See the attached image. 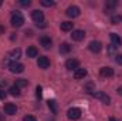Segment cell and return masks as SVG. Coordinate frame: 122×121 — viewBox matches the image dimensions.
<instances>
[{"label": "cell", "instance_id": "1", "mask_svg": "<svg viewBox=\"0 0 122 121\" xmlns=\"http://www.w3.org/2000/svg\"><path fill=\"white\" fill-rule=\"evenodd\" d=\"M10 22H11V26L13 27H21L23 23H24V17H23V14L20 11H13Z\"/></svg>", "mask_w": 122, "mask_h": 121}, {"label": "cell", "instance_id": "2", "mask_svg": "<svg viewBox=\"0 0 122 121\" xmlns=\"http://www.w3.org/2000/svg\"><path fill=\"white\" fill-rule=\"evenodd\" d=\"M9 70L14 74H19V73H23L24 71V66L19 61H10L9 63Z\"/></svg>", "mask_w": 122, "mask_h": 121}, {"label": "cell", "instance_id": "3", "mask_svg": "<svg viewBox=\"0 0 122 121\" xmlns=\"http://www.w3.org/2000/svg\"><path fill=\"white\" fill-rule=\"evenodd\" d=\"M67 116H68L70 120H72V121L80 120V118H81V110L77 108V107H72V108H70V110L67 111Z\"/></svg>", "mask_w": 122, "mask_h": 121}, {"label": "cell", "instance_id": "4", "mask_svg": "<svg viewBox=\"0 0 122 121\" xmlns=\"http://www.w3.org/2000/svg\"><path fill=\"white\" fill-rule=\"evenodd\" d=\"M31 19H33V22H34L36 24L44 23V14H43V11H40V10H34V11L31 13Z\"/></svg>", "mask_w": 122, "mask_h": 121}, {"label": "cell", "instance_id": "5", "mask_svg": "<svg viewBox=\"0 0 122 121\" xmlns=\"http://www.w3.org/2000/svg\"><path fill=\"white\" fill-rule=\"evenodd\" d=\"M92 97H95V98H98V100H102L105 104H109L111 103V97L109 95H107L105 93H102V91H94L91 94Z\"/></svg>", "mask_w": 122, "mask_h": 121}, {"label": "cell", "instance_id": "6", "mask_svg": "<svg viewBox=\"0 0 122 121\" xmlns=\"http://www.w3.org/2000/svg\"><path fill=\"white\" fill-rule=\"evenodd\" d=\"M65 68L70 71H75L77 68H80V61L75 60V59H70V60L65 61Z\"/></svg>", "mask_w": 122, "mask_h": 121}, {"label": "cell", "instance_id": "7", "mask_svg": "<svg viewBox=\"0 0 122 121\" xmlns=\"http://www.w3.org/2000/svg\"><path fill=\"white\" fill-rule=\"evenodd\" d=\"M37 66H38L40 68H43V70L48 68V67H50V60H48V57H46V56H40L38 60H37Z\"/></svg>", "mask_w": 122, "mask_h": 121}, {"label": "cell", "instance_id": "8", "mask_svg": "<svg viewBox=\"0 0 122 121\" xmlns=\"http://www.w3.org/2000/svg\"><path fill=\"white\" fill-rule=\"evenodd\" d=\"M80 13H81V11H80V9H78L77 6H70V7L67 9V11H65V14H67L68 17H72V19H74V17H78Z\"/></svg>", "mask_w": 122, "mask_h": 121}, {"label": "cell", "instance_id": "9", "mask_svg": "<svg viewBox=\"0 0 122 121\" xmlns=\"http://www.w3.org/2000/svg\"><path fill=\"white\" fill-rule=\"evenodd\" d=\"M109 37H111L112 47H119V46H122V38L117 34V33H111V34H109Z\"/></svg>", "mask_w": 122, "mask_h": 121}, {"label": "cell", "instance_id": "10", "mask_svg": "<svg viewBox=\"0 0 122 121\" xmlns=\"http://www.w3.org/2000/svg\"><path fill=\"white\" fill-rule=\"evenodd\" d=\"M4 113H6L7 116H14V114L17 113V107H16L13 103H7V104L4 105Z\"/></svg>", "mask_w": 122, "mask_h": 121}, {"label": "cell", "instance_id": "11", "mask_svg": "<svg viewBox=\"0 0 122 121\" xmlns=\"http://www.w3.org/2000/svg\"><path fill=\"white\" fill-rule=\"evenodd\" d=\"M88 49L91 50L92 53H99V51L102 50V44H101L99 41H95V40H92L91 43L88 44Z\"/></svg>", "mask_w": 122, "mask_h": 121}, {"label": "cell", "instance_id": "12", "mask_svg": "<svg viewBox=\"0 0 122 121\" xmlns=\"http://www.w3.org/2000/svg\"><path fill=\"white\" fill-rule=\"evenodd\" d=\"M71 37H72L74 41H81V40H84V37H85V31L84 30H74L72 34H71Z\"/></svg>", "mask_w": 122, "mask_h": 121}, {"label": "cell", "instance_id": "13", "mask_svg": "<svg viewBox=\"0 0 122 121\" xmlns=\"http://www.w3.org/2000/svg\"><path fill=\"white\" fill-rule=\"evenodd\" d=\"M40 44H41L44 49H50L51 44H53V40H51L48 36H43V37L40 38Z\"/></svg>", "mask_w": 122, "mask_h": 121}, {"label": "cell", "instance_id": "14", "mask_svg": "<svg viewBox=\"0 0 122 121\" xmlns=\"http://www.w3.org/2000/svg\"><path fill=\"white\" fill-rule=\"evenodd\" d=\"M99 74L102 77H112L114 76V68H111V67H102L99 70Z\"/></svg>", "mask_w": 122, "mask_h": 121}, {"label": "cell", "instance_id": "15", "mask_svg": "<svg viewBox=\"0 0 122 121\" xmlns=\"http://www.w3.org/2000/svg\"><path fill=\"white\" fill-rule=\"evenodd\" d=\"M87 76V70L85 68H77L75 71H74V78L75 80H81V78H84Z\"/></svg>", "mask_w": 122, "mask_h": 121}, {"label": "cell", "instance_id": "16", "mask_svg": "<svg viewBox=\"0 0 122 121\" xmlns=\"http://www.w3.org/2000/svg\"><path fill=\"white\" fill-rule=\"evenodd\" d=\"M117 6H118V1H117V0L107 1V3H105V13H111V10H114Z\"/></svg>", "mask_w": 122, "mask_h": 121}, {"label": "cell", "instance_id": "17", "mask_svg": "<svg viewBox=\"0 0 122 121\" xmlns=\"http://www.w3.org/2000/svg\"><path fill=\"white\" fill-rule=\"evenodd\" d=\"M60 27H61V30L62 31H70V30H72L74 23H71V22H62Z\"/></svg>", "mask_w": 122, "mask_h": 121}, {"label": "cell", "instance_id": "18", "mask_svg": "<svg viewBox=\"0 0 122 121\" xmlns=\"http://www.w3.org/2000/svg\"><path fill=\"white\" fill-rule=\"evenodd\" d=\"M26 53H27V57H30V59H33V57H37V56H38V50H37L36 47H33V46L27 49V51H26Z\"/></svg>", "mask_w": 122, "mask_h": 121}, {"label": "cell", "instance_id": "19", "mask_svg": "<svg viewBox=\"0 0 122 121\" xmlns=\"http://www.w3.org/2000/svg\"><path fill=\"white\" fill-rule=\"evenodd\" d=\"M71 51V46L68 44V43H62L60 46V53L61 54H67V53H70Z\"/></svg>", "mask_w": 122, "mask_h": 121}, {"label": "cell", "instance_id": "20", "mask_svg": "<svg viewBox=\"0 0 122 121\" xmlns=\"http://www.w3.org/2000/svg\"><path fill=\"white\" fill-rule=\"evenodd\" d=\"M9 93H10V95H13V97H19V95H20V88L14 84V86H11V87L9 88Z\"/></svg>", "mask_w": 122, "mask_h": 121}, {"label": "cell", "instance_id": "21", "mask_svg": "<svg viewBox=\"0 0 122 121\" xmlns=\"http://www.w3.org/2000/svg\"><path fill=\"white\" fill-rule=\"evenodd\" d=\"M16 86H17L19 88H21V87H27V86H29V81H27L26 78H19V80H16Z\"/></svg>", "mask_w": 122, "mask_h": 121}, {"label": "cell", "instance_id": "22", "mask_svg": "<svg viewBox=\"0 0 122 121\" xmlns=\"http://www.w3.org/2000/svg\"><path fill=\"white\" fill-rule=\"evenodd\" d=\"M47 103H48V107L51 108V111H53L54 114H57V111H58V108H57V104H56V101H54V100H48Z\"/></svg>", "mask_w": 122, "mask_h": 121}, {"label": "cell", "instance_id": "23", "mask_svg": "<svg viewBox=\"0 0 122 121\" xmlns=\"http://www.w3.org/2000/svg\"><path fill=\"white\" fill-rule=\"evenodd\" d=\"M20 54H21V50H20V49H16V50H13V51L10 53V56H11L13 59H16V60L20 59Z\"/></svg>", "mask_w": 122, "mask_h": 121}, {"label": "cell", "instance_id": "24", "mask_svg": "<svg viewBox=\"0 0 122 121\" xmlns=\"http://www.w3.org/2000/svg\"><path fill=\"white\" fill-rule=\"evenodd\" d=\"M121 20H122V16H112V19H111V23H112V24H118Z\"/></svg>", "mask_w": 122, "mask_h": 121}, {"label": "cell", "instance_id": "25", "mask_svg": "<svg viewBox=\"0 0 122 121\" xmlns=\"http://www.w3.org/2000/svg\"><path fill=\"white\" fill-rule=\"evenodd\" d=\"M36 95H37V98H41V95H43V87L41 86L36 87Z\"/></svg>", "mask_w": 122, "mask_h": 121}, {"label": "cell", "instance_id": "26", "mask_svg": "<svg viewBox=\"0 0 122 121\" xmlns=\"http://www.w3.org/2000/svg\"><path fill=\"white\" fill-rule=\"evenodd\" d=\"M41 4L46 7H51V6H54V1L53 0H41Z\"/></svg>", "mask_w": 122, "mask_h": 121}, {"label": "cell", "instance_id": "27", "mask_svg": "<svg viewBox=\"0 0 122 121\" xmlns=\"http://www.w3.org/2000/svg\"><path fill=\"white\" fill-rule=\"evenodd\" d=\"M85 90L88 91V93H90V94H92V93H94V91H95V88H94V84H92V83H88V84H87V86H85Z\"/></svg>", "mask_w": 122, "mask_h": 121}, {"label": "cell", "instance_id": "28", "mask_svg": "<svg viewBox=\"0 0 122 121\" xmlns=\"http://www.w3.org/2000/svg\"><path fill=\"white\" fill-rule=\"evenodd\" d=\"M20 4H21V6H24V7H29V6L31 4V1H30V0H20Z\"/></svg>", "mask_w": 122, "mask_h": 121}, {"label": "cell", "instance_id": "29", "mask_svg": "<svg viewBox=\"0 0 122 121\" xmlns=\"http://www.w3.org/2000/svg\"><path fill=\"white\" fill-rule=\"evenodd\" d=\"M23 121H37V120H36V117H33V116H26V117L23 118Z\"/></svg>", "mask_w": 122, "mask_h": 121}, {"label": "cell", "instance_id": "30", "mask_svg": "<svg viewBox=\"0 0 122 121\" xmlns=\"http://www.w3.org/2000/svg\"><path fill=\"white\" fill-rule=\"evenodd\" d=\"M115 61H117L118 64H121V66H122V54H118V56H117V59H115Z\"/></svg>", "mask_w": 122, "mask_h": 121}, {"label": "cell", "instance_id": "31", "mask_svg": "<svg viewBox=\"0 0 122 121\" xmlns=\"http://www.w3.org/2000/svg\"><path fill=\"white\" fill-rule=\"evenodd\" d=\"M4 98H6V91L0 90V100H4Z\"/></svg>", "mask_w": 122, "mask_h": 121}, {"label": "cell", "instance_id": "32", "mask_svg": "<svg viewBox=\"0 0 122 121\" xmlns=\"http://www.w3.org/2000/svg\"><path fill=\"white\" fill-rule=\"evenodd\" d=\"M4 31H6L4 26H1V24H0V34H4Z\"/></svg>", "mask_w": 122, "mask_h": 121}, {"label": "cell", "instance_id": "33", "mask_svg": "<svg viewBox=\"0 0 122 121\" xmlns=\"http://www.w3.org/2000/svg\"><path fill=\"white\" fill-rule=\"evenodd\" d=\"M7 83H6V80H0V87H4Z\"/></svg>", "mask_w": 122, "mask_h": 121}, {"label": "cell", "instance_id": "34", "mask_svg": "<svg viewBox=\"0 0 122 121\" xmlns=\"http://www.w3.org/2000/svg\"><path fill=\"white\" fill-rule=\"evenodd\" d=\"M109 121H117V120H115L114 117H111V118H109Z\"/></svg>", "mask_w": 122, "mask_h": 121}, {"label": "cell", "instance_id": "35", "mask_svg": "<svg viewBox=\"0 0 122 121\" xmlns=\"http://www.w3.org/2000/svg\"><path fill=\"white\" fill-rule=\"evenodd\" d=\"M119 93H121V94H122V88H119Z\"/></svg>", "mask_w": 122, "mask_h": 121}, {"label": "cell", "instance_id": "36", "mask_svg": "<svg viewBox=\"0 0 122 121\" xmlns=\"http://www.w3.org/2000/svg\"><path fill=\"white\" fill-rule=\"evenodd\" d=\"M0 6H1V0H0Z\"/></svg>", "mask_w": 122, "mask_h": 121}]
</instances>
